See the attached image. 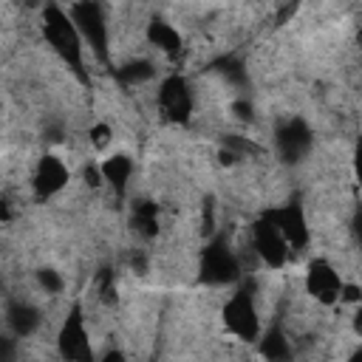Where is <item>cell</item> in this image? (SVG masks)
Wrapping results in <instances>:
<instances>
[{"label":"cell","mask_w":362,"mask_h":362,"mask_svg":"<svg viewBox=\"0 0 362 362\" xmlns=\"http://www.w3.org/2000/svg\"><path fill=\"white\" fill-rule=\"evenodd\" d=\"M42 37L51 45V51L62 59V65L71 68V74L79 82H90L88 71H85V45H82V37L68 17V8L54 6V3H48L42 8Z\"/></svg>","instance_id":"6da1fadb"},{"label":"cell","mask_w":362,"mask_h":362,"mask_svg":"<svg viewBox=\"0 0 362 362\" xmlns=\"http://www.w3.org/2000/svg\"><path fill=\"white\" fill-rule=\"evenodd\" d=\"M68 17L74 23V28L79 31L82 37V45L88 42L90 51L96 54V59L102 65H110V40H107V14H105V6L102 3H93V0H82V3H74L68 6Z\"/></svg>","instance_id":"7a4b0ae2"},{"label":"cell","mask_w":362,"mask_h":362,"mask_svg":"<svg viewBox=\"0 0 362 362\" xmlns=\"http://www.w3.org/2000/svg\"><path fill=\"white\" fill-rule=\"evenodd\" d=\"M198 277L206 286H226L235 283L240 277V263L238 255L229 249L223 235H215L204 249H201V260H198Z\"/></svg>","instance_id":"3957f363"},{"label":"cell","mask_w":362,"mask_h":362,"mask_svg":"<svg viewBox=\"0 0 362 362\" xmlns=\"http://www.w3.org/2000/svg\"><path fill=\"white\" fill-rule=\"evenodd\" d=\"M57 351L65 362H96L90 334L85 328V317H82L79 305H71V311L65 314V320L57 331Z\"/></svg>","instance_id":"277c9868"},{"label":"cell","mask_w":362,"mask_h":362,"mask_svg":"<svg viewBox=\"0 0 362 362\" xmlns=\"http://www.w3.org/2000/svg\"><path fill=\"white\" fill-rule=\"evenodd\" d=\"M221 317H223V325H226L238 339L255 342V339L260 337V317H257L255 294H252L249 288H238V291L226 300Z\"/></svg>","instance_id":"5b68a950"},{"label":"cell","mask_w":362,"mask_h":362,"mask_svg":"<svg viewBox=\"0 0 362 362\" xmlns=\"http://www.w3.org/2000/svg\"><path fill=\"white\" fill-rule=\"evenodd\" d=\"M263 218L277 226V232L283 235V240L288 243V249H305L308 246V221H305L303 204L297 198L288 201V204H283V206L266 209Z\"/></svg>","instance_id":"8992f818"},{"label":"cell","mask_w":362,"mask_h":362,"mask_svg":"<svg viewBox=\"0 0 362 362\" xmlns=\"http://www.w3.org/2000/svg\"><path fill=\"white\" fill-rule=\"evenodd\" d=\"M192 107H195V96L181 74H173L158 85V110L164 113V119L181 124L192 116Z\"/></svg>","instance_id":"52a82bcc"},{"label":"cell","mask_w":362,"mask_h":362,"mask_svg":"<svg viewBox=\"0 0 362 362\" xmlns=\"http://www.w3.org/2000/svg\"><path fill=\"white\" fill-rule=\"evenodd\" d=\"M342 277H339V272L325 260V257H314L311 263H308V272H305V291L317 300V303H322V305H334L337 300H339V294H342Z\"/></svg>","instance_id":"ba28073f"},{"label":"cell","mask_w":362,"mask_h":362,"mask_svg":"<svg viewBox=\"0 0 362 362\" xmlns=\"http://www.w3.org/2000/svg\"><path fill=\"white\" fill-rule=\"evenodd\" d=\"M252 249H255L257 257H260L266 266H272V269L286 266L288 252H291L288 243L283 240V235L277 232V226L269 223L266 218H257V221L252 223Z\"/></svg>","instance_id":"9c48e42d"},{"label":"cell","mask_w":362,"mask_h":362,"mask_svg":"<svg viewBox=\"0 0 362 362\" xmlns=\"http://www.w3.org/2000/svg\"><path fill=\"white\" fill-rule=\"evenodd\" d=\"M71 181V173L65 167V161L59 156H42L34 167V175H31V189H34V198L37 201H48L54 198L57 192H62Z\"/></svg>","instance_id":"30bf717a"},{"label":"cell","mask_w":362,"mask_h":362,"mask_svg":"<svg viewBox=\"0 0 362 362\" xmlns=\"http://www.w3.org/2000/svg\"><path fill=\"white\" fill-rule=\"evenodd\" d=\"M274 144H277V153H280L283 161H300L311 150L314 133L303 119H288V122H283L277 127Z\"/></svg>","instance_id":"8fae6325"},{"label":"cell","mask_w":362,"mask_h":362,"mask_svg":"<svg viewBox=\"0 0 362 362\" xmlns=\"http://www.w3.org/2000/svg\"><path fill=\"white\" fill-rule=\"evenodd\" d=\"M144 37H147V42H150L153 48H158V51L167 54V57H178L181 48H184L181 31H178L170 20H164V17H153V20L147 23V28H144Z\"/></svg>","instance_id":"7c38bea8"},{"label":"cell","mask_w":362,"mask_h":362,"mask_svg":"<svg viewBox=\"0 0 362 362\" xmlns=\"http://www.w3.org/2000/svg\"><path fill=\"white\" fill-rule=\"evenodd\" d=\"M99 175L102 181L110 184V189L122 198L127 192V184H130V175H133V158L124 156V153H113L107 156L102 164H99Z\"/></svg>","instance_id":"4fadbf2b"},{"label":"cell","mask_w":362,"mask_h":362,"mask_svg":"<svg viewBox=\"0 0 362 362\" xmlns=\"http://www.w3.org/2000/svg\"><path fill=\"white\" fill-rule=\"evenodd\" d=\"M6 322H8V328H11L14 337H31V334L40 328L42 317H40V311H37L31 303L14 300V303L8 305V311H6Z\"/></svg>","instance_id":"5bb4252c"},{"label":"cell","mask_w":362,"mask_h":362,"mask_svg":"<svg viewBox=\"0 0 362 362\" xmlns=\"http://www.w3.org/2000/svg\"><path fill=\"white\" fill-rule=\"evenodd\" d=\"M260 339V354L266 362H291V339L280 325H272Z\"/></svg>","instance_id":"9a60e30c"},{"label":"cell","mask_w":362,"mask_h":362,"mask_svg":"<svg viewBox=\"0 0 362 362\" xmlns=\"http://www.w3.org/2000/svg\"><path fill=\"white\" fill-rule=\"evenodd\" d=\"M130 226L139 235H144V238H156L158 235V204H153L147 198L133 201V206H130Z\"/></svg>","instance_id":"2e32d148"},{"label":"cell","mask_w":362,"mask_h":362,"mask_svg":"<svg viewBox=\"0 0 362 362\" xmlns=\"http://www.w3.org/2000/svg\"><path fill=\"white\" fill-rule=\"evenodd\" d=\"M156 76V68H153V62L150 59H127V62H122L119 68H116V79L122 82V85H141V82H150Z\"/></svg>","instance_id":"e0dca14e"},{"label":"cell","mask_w":362,"mask_h":362,"mask_svg":"<svg viewBox=\"0 0 362 362\" xmlns=\"http://www.w3.org/2000/svg\"><path fill=\"white\" fill-rule=\"evenodd\" d=\"M212 71H218L229 85H246V79H249V71H246V65L235 57V54H229V57H221L218 62H212Z\"/></svg>","instance_id":"ac0fdd59"},{"label":"cell","mask_w":362,"mask_h":362,"mask_svg":"<svg viewBox=\"0 0 362 362\" xmlns=\"http://www.w3.org/2000/svg\"><path fill=\"white\" fill-rule=\"evenodd\" d=\"M37 283L45 288V294H59V291L65 288V280H62L59 272H54V269H40V272H37Z\"/></svg>","instance_id":"d6986e66"},{"label":"cell","mask_w":362,"mask_h":362,"mask_svg":"<svg viewBox=\"0 0 362 362\" xmlns=\"http://www.w3.org/2000/svg\"><path fill=\"white\" fill-rule=\"evenodd\" d=\"M0 362H17V342L11 337H0Z\"/></svg>","instance_id":"ffe728a7"},{"label":"cell","mask_w":362,"mask_h":362,"mask_svg":"<svg viewBox=\"0 0 362 362\" xmlns=\"http://www.w3.org/2000/svg\"><path fill=\"white\" fill-rule=\"evenodd\" d=\"M90 136H93V144L96 147H105L107 139H110V127L107 124H96V127H90Z\"/></svg>","instance_id":"44dd1931"},{"label":"cell","mask_w":362,"mask_h":362,"mask_svg":"<svg viewBox=\"0 0 362 362\" xmlns=\"http://www.w3.org/2000/svg\"><path fill=\"white\" fill-rule=\"evenodd\" d=\"M99 362H127V359H124V354H122V351H116V348H113V351H107Z\"/></svg>","instance_id":"7402d4cb"},{"label":"cell","mask_w":362,"mask_h":362,"mask_svg":"<svg viewBox=\"0 0 362 362\" xmlns=\"http://www.w3.org/2000/svg\"><path fill=\"white\" fill-rule=\"evenodd\" d=\"M348 362H362V351H354V354H351V359H348Z\"/></svg>","instance_id":"603a6c76"}]
</instances>
